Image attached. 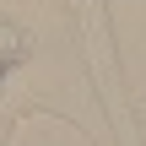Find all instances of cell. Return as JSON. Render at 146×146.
Segmentation results:
<instances>
[{"mask_svg": "<svg viewBox=\"0 0 146 146\" xmlns=\"http://www.w3.org/2000/svg\"><path fill=\"white\" fill-rule=\"evenodd\" d=\"M33 135H49V141H81L60 114H22V125L11 130V141H33Z\"/></svg>", "mask_w": 146, "mask_h": 146, "instance_id": "obj_1", "label": "cell"}, {"mask_svg": "<svg viewBox=\"0 0 146 146\" xmlns=\"http://www.w3.org/2000/svg\"><path fill=\"white\" fill-rule=\"evenodd\" d=\"M33 54V38H27V27H16V22H5L0 16V76L11 70V65H22Z\"/></svg>", "mask_w": 146, "mask_h": 146, "instance_id": "obj_2", "label": "cell"}, {"mask_svg": "<svg viewBox=\"0 0 146 146\" xmlns=\"http://www.w3.org/2000/svg\"><path fill=\"white\" fill-rule=\"evenodd\" d=\"M141 108H146V103H141Z\"/></svg>", "mask_w": 146, "mask_h": 146, "instance_id": "obj_3", "label": "cell"}]
</instances>
